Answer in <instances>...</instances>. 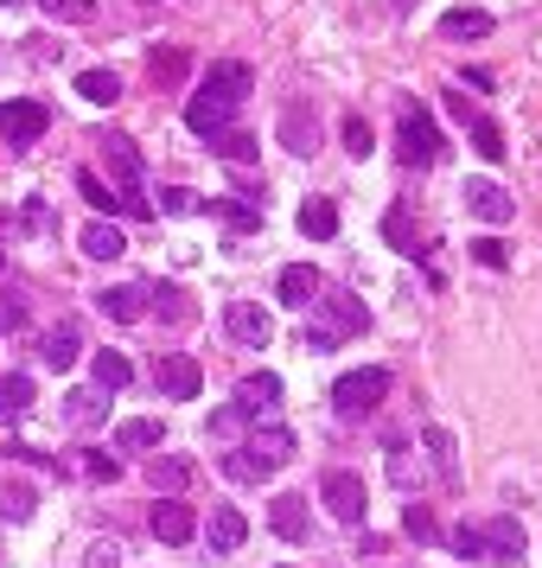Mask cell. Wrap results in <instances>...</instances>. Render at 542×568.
Masks as SVG:
<instances>
[{"label": "cell", "mask_w": 542, "mask_h": 568, "mask_svg": "<svg viewBox=\"0 0 542 568\" xmlns=\"http://www.w3.org/2000/svg\"><path fill=\"white\" fill-rule=\"evenodd\" d=\"M389 384H396V377H389L384 364H364V371H345V377L333 384V409L345 415V422H364V415H370V409H377V403L389 396Z\"/></svg>", "instance_id": "obj_1"}, {"label": "cell", "mask_w": 542, "mask_h": 568, "mask_svg": "<svg viewBox=\"0 0 542 568\" xmlns=\"http://www.w3.org/2000/svg\"><path fill=\"white\" fill-rule=\"evenodd\" d=\"M396 154H402V166H434L440 160V129L421 103H402V115H396Z\"/></svg>", "instance_id": "obj_2"}, {"label": "cell", "mask_w": 542, "mask_h": 568, "mask_svg": "<svg viewBox=\"0 0 542 568\" xmlns=\"http://www.w3.org/2000/svg\"><path fill=\"white\" fill-rule=\"evenodd\" d=\"M52 129V109L32 103V97H13V103H0V141L7 148H32V141H45Z\"/></svg>", "instance_id": "obj_3"}, {"label": "cell", "mask_w": 542, "mask_h": 568, "mask_svg": "<svg viewBox=\"0 0 542 568\" xmlns=\"http://www.w3.org/2000/svg\"><path fill=\"white\" fill-rule=\"evenodd\" d=\"M319 498H326V511H333L338 524H364V505H370V498H364V479L351 466H333L326 486H319Z\"/></svg>", "instance_id": "obj_4"}, {"label": "cell", "mask_w": 542, "mask_h": 568, "mask_svg": "<svg viewBox=\"0 0 542 568\" xmlns=\"http://www.w3.org/2000/svg\"><path fill=\"white\" fill-rule=\"evenodd\" d=\"M96 148H103V166L115 173V185H122V192H141V173H147V166H141V148H134V134L103 129V134H96Z\"/></svg>", "instance_id": "obj_5"}, {"label": "cell", "mask_w": 542, "mask_h": 568, "mask_svg": "<svg viewBox=\"0 0 542 568\" xmlns=\"http://www.w3.org/2000/svg\"><path fill=\"white\" fill-rule=\"evenodd\" d=\"M78 192L90 199L96 211H122V217H154V199H141V192H109L103 173H90V166H78Z\"/></svg>", "instance_id": "obj_6"}, {"label": "cell", "mask_w": 542, "mask_h": 568, "mask_svg": "<svg viewBox=\"0 0 542 568\" xmlns=\"http://www.w3.org/2000/svg\"><path fill=\"white\" fill-rule=\"evenodd\" d=\"M319 307H326V333L333 338H358L364 326H370V313H364V301L358 294H345V287H319Z\"/></svg>", "instance_id": "obj_7"}, {"label": "cell", "mask_w": 542, "mask_h": 568, "mask_svg": "<svg viewBox=\"0 0 542 568\" xmlns=\"http://www.w3.org/2000/svg\"><path fill=\"white\" fill-rule=\"evenodd\" d=\"M460 199H466V211H472L479 224H511V217H517V199L498 180H466Z\"/></svg>", "instance_id": "obj_8"}, {"label": "cell", "mask_w": 542, "mask_h": 568, "mask_svg": "<svg viewBox=\"0 0 542 568\" xmlns=\"http://www.w3.org/2000/svg\"><path fill=\"white\" fill-rule=\"evenodd\" d=\"M224 333L236 338V345H268V338H275V313L268 307H256V301H231V307H224Z\"/></svg>", "instance_id": "obj_9"}, {"label": "cell", "mask_w": 542, "mask_h": 568, "mask_svg": "<svg viewBox=\"0 0 542 568\" xmlns=\"http://www.w3.org/2000/svg\"><path fill=\"white\" fill-rule=\"evenodd\" d=\"M243 454H249V460H256L262 473H282V466L294 460V454H300V440L287 435L282 422H268V428H256V435H249V447H243Z\"/></svg>", "instance_id": "obj_10"}, {"label": "cell", "mask_w": 542, "mask_h": 568, "mask_svg": "<svg viewBox=\"0 0 542 568\" xmlns=\"http://www.w3.org/2000/svg\"><path fill=\"white\" fill-rule=\"evenodd\" d=\"M154 384L166 389V396H180V403H192V396L205 389V371H198V358H185V352H166V358L154 364Z\"/></svg>", "instance_id": "obj_11"}, {"label": "cell", "mask_w": 542, "mask_h": 568, "mask_svg": "<svg viewBox=\"0 0 542 568\" xmlns=\"http://www.w3.org/2000/svg\"><path fill=\"white\" fill-rule=\"evenodd\" d=\"M236 409H243V415H249V422L262 428V415L282 409V377H275V371H256V377H243V384H236Z\"/></svg>", "instance_id": "obj_12"}, {"label": "cell", "mask_w": 542, "mask_h": 568, "mask_svg": "<svg viewBox=\"0 0 542 568\" xmlns=\"http://www.w3.org/2000/svg\"><path fill=\"white\" fill-rule=\"evenodd\" d=\"M147 524H154V537L173 542V549L198 537V517H192V505H185V498H154V517H147Z\"/></svg>", "instance_id": "obj_13"}, {"label": "cell", "mask_w": 542, "mask_h": 568, "mask_svg": "<svg viewBox=\"0 0 542 568\" xmlns=\"http://www.w3.org/2000/svg\"><path fill=\"white\" fill-rule=\"evenodd\" d=\"M205 90H211V97H224V103L243 109V97L256 90V71H249L243 58H224V64H211V71H205Z\"/></svg>", "instance_id": "obj_14"}, {"label": "cell", "mask_w": 542, "mask_h": 568, "mask_svg": "<svg viewBox=\"0 0 542 568\" xmlns=\"http://www.w3.org/2000/svg\"><path fill=\"white\" fill-rule=\"evenodd\" d=\"M96 307L115 320V326H134V320H147V282H122V287H103L96 294Z\"/></svg>", "instance_id": "obj_15"}, {"label": "cell", "mask_w": 542, "mask_h": 568, "mask_svg": "<svg viewBox=\"0 0 542 568\" xmlns=\"http://www.w3.org/2000/svg\"><path fill=\"white\" fill-rule=\"evenodd\" d=\"M231 115H236V103H224V97H211V90H198V97H192V103H185V129L192 134H224L231 129Z\"/></svg>", "instance_id": "obj_16"}, {"label": "cell", "mask_w": 542, "mask_h": 568, "mask_svg": "<svg viewBox=\"0 0 542 568\" xmlns=\"http://www.w3.org/2000/svg\"><path fill=\"white\" fill-rule=\"evenodd\" d=\"M39 358L52 364V371H71V364L83 358V326L78 320H58L52 333L39 338Z\"/></svg>", "instance_id": "obj_17"}, {"label": "cell", "mask_w": 542, "mask_h": 568, "mask_svg": "<svg viewBox=\"0 0 542 568\" xmlns=\"http://www.w3.org/2000/svg\"><path fill=\"white\" fill-rule=\"evenodd\" d=\"M319 268L313 262H287L282 275H275V294H282V307H307V301H319Z\"/></svg>", "instance_id": "obj_18"}, {"label": "cell", "mask_w": 542, "mask_h": 568, "mask_svg": "<svg viewBox=\"0 0 542 568\" xmlns=\"http://www.w3.org/2000/svg\"><path fill=\"white\" fill-rule=\"evenodd\" d=\"M282 141H287V154L307 160L313 148H319V115H313L307 103H287L282 109Z\"/></svg>", "instance_id": "obj_19"}, {"label": "cell", "mask_w": 542, "mask_h": 568, "mask_svg": "<svg viewBox=\"0 0 542 568\" xmlns=\"http://www.w3.org/2000/svg\"><path fill=\"white\" fill-rule=\"evenodd\" d=\"M479 537H485V562H523V524L517 517H491Z\"/></svg>", "instance_id": "obj_20"}, {"label": "cell", "mask_w": 542, "mask_h": 568, "mask_svg": "<svg viewBox=\"0 0 542 568\" xmlns=\"http://www.w3.org/2000/svg\"><path fill=\"white\" fill-rule=\"evenodd\" d=\"M268 524H275V537L307 542V498H300V491H282V498H268Z\"/></svg>", "instance_id": "obj_21"}, {"label": "cell", "mask_w": 542, "mask_h": 568, "mask_svg": "<svg viewBox=\"0 0 542 568\" xmlns=\"http://www.w3.org/2000/svg\"><path fill=\"white\" fill-rule=\"evenodd\" d=\"M205 537H211V556H231V549H243V537H249V524H243V511L236 505H217L205 524Z\"/></svg>", "instance_id": "obj_22"}, {"label": "cell", "mask_w": 542, "mask_h": 568, "mask_svg": "<svg viewBox=\"0 0 542 568\" xmlns=\"http://www.w3.org/2000/svg\"><path fill=\"white\" fill-rule=\"evenodd\" d=\"M147 486H154L160 498H180V491L192 486V460H180V454H154V460H147Z\"/></svg>", "instance_id": "obj_23"}, {"label": "cell", "mask_w": 542, "mask_h": 568, "mask_svg": "<svg viewBox=\"0 0 542 568\" xmlns=\"http://www.w3.org/2000/svg\"><path fill=\"white\" fill-rule=\"evenodd\" d=\"M421 447H428V460H434V479H440V486H460V447H453V435H447L440 422L421 435Z\"/></svg>", "instance_id": "obj_24"}, {"label": "cell", "mask_w": 542, "mask_h": 568, "mask_svg": "<svg viewBox=\"0 0 542 568\" xmlns=\"http://www.w3.org/2000/svg\"><path fill=\"white\" fill-rule=\"evenodd\" d=\"M485 32H491L485 7H453V13H440V39H453V45H466V39H485Z\"/></svg>", "instance_id": "obj_25"}, {"label": "cell", "mask_w": 542, "mask_h": 568, "mask_svg": "<svg viewBox=\"0 0 542 568\" xmlns=\"http://www.w3.org/2000/svg\"><path fill=\"white\" fill-rule=\"evenodd\" d=\"M64 422H71V428H96V422H109V396L103 389H71V396H64Z\"/></svg>", "instance_id": "obj_26"}, {"label": "cell", "mask_w": 542, "mask_h": 568, "mask_svg": "<svg viewBox=\"0 0 542 568\" xmlns=\"http://www.w3.org/2000/svg\"><path fill=\"white\" fill-rule=\"evenodd\" d=\"M211 154L231 160V166H249V160H262V141L243 129H224V134H211Z\"/></svg>", "instance_id": "obj_27"}, {"label": "cell", "mask_w": 542, "mask_h": 568, "mask_svg": "<svg viewBox=\"0 0 542 568\" xmlns=\"http://www.w3.org/2000/svg\"><path fill=\"white\" fill-rule=\"evenodd\" d=\"M205 211L217 217V224H231L236 236L262 231V211H256V205H243V199H205Z\"/></svg>", "instance_id": "obj_28"}, {"label": "cell", "mask_w": 542, "mask_h": 568, "mask_svg": "<svg viewBox=\"0 0 542 568\" xmlns=\"http://www.w3.org/2000/svg\"><path fill=\"white\" fill-rule=\"evenodd\" d=\"M300 231H307L313 243H333L338 236V205L333 199H307V205H300Z\"/></svg>", "instance_id": "obj_29"}, {"label": "cell", "mask_w": 542, "mask_h": 568, "mask_svg": "<svg viewBox=\"0 0 542 568\" xmlns=\"http://www.w3.org/2000/svg\"><path fill=\"white\" fill-rule=\"evenodd\" d=\"M122 250H129V236L115 231V224H103V217L83 231V256H90V262H115Z\"/></svg>", "instance_id": "obj_30"}, {"label": "cell", "mask_w": 542, "mask_h": 568, "mask_svg": "<svg viewBox=\"0 0 542 568\" xmlns=\"http://www.w3.org/2000/svg\"><path fill=\"white\" fill-rule=\"evenodd\" d=\"M27 409H32V377H27V371L0 377V422H20Z\"/></svg>", "instance_id": "obj_31"}, {"label": "cell", "mask_w": 542, "mask_h": 568, "mask_svg": "<svg viewBox=\"0 0 542 568\" xmlns=\"http://www.w3.org/2000/svg\"><path fill=\"white\" fill-rule=\"evenodd\" d=\"M185 71H192V58H185V52H173V45L147 58V78H154V90H180V83H185Z\"/></svg>", "instance_id": "obj_32"}, {"label": "cell", "mask_w": 542, "mask_h": 568, "mask_svg": "<svg viewBox=\"0 0 542 568\" xmlns=\"http://www.w3.org/2000/svg\"><path fill=\"white\" fill-rule=\"evenodd\" d=\"M160 440H166V428H160L154 415H134V422L115 428V447H134V454H147V447H160Z\"/></svg>", "instance_id": "obj_33"}, {"label": "cell", "mask_w": 542, "mask_h": 568, "mask_svg": "<svg viewBox=\"0 0 542 568\" xmlns=\"http://www.w3.org/2000/svg\"><path fill=\"white\" fill-rule=\"evenodd\" d=\"M90 371H96V389H129V377H134V364L122 352H109V345L90 358Z\"/></svg>", "instance_id": "obj_34"}, {"label": "cell", "mask_w": 542, "mask_h": 568, "mask_svg": "<svg viewBox=\"0 0 542 568\" xmlns=\"http://www.w3.org/2000/svg\"><path fill=\"white\" fill-rule=\"evenodd\" d=\"M32 511H39V491L20 486V479H7V486H0V517H7V524H27Z\"/></svg>", "instance_id": "obj_35"}, {"label": "cell", "mask_w": 542, "mask_h": 568, "mask_svg": "<svg viewBox=\"0 0 542 568\" xmlns=\"http://www.w3.org/2000/svg\"><path fill=\"white\" fill-rule=\"evenodd\" d=\"M147 313H160L166 326H185L192 320V301H185L180 287H147Z\"/></svg>", "instance_id": "obj_36"}, {"label": "cell", "mask_w": 542, "mask_h": 568, "mask_svg": "<svg viewBox=\"0 0 542 568\" xmlns=\"http://www.w3.org/2000/svg\"><path fill=\"white\" fill-rule=\"evenodd\" d=\"M78 97H83V103H96V109H109L115 97H122V78H115V71H83Z\"/></svg>", "instance_id": "obj_37"}, {"label": "cell", "mask_w": 542, "mask_h": 568, "mask_svg": "<svg viewBox=\"0 0 542 568\" xmlns=\"http://www.w3.org/2000/svg\"><path fill=\"white\" fill-rule=\"evenodd\" d=\"M472 148L485 160H504V129H498L491 115H472Z\"/></svg>", "instance_id": "obj_38"}, {"label": "cell", "mask_w": 542, "mask_h": 568, "mask_svg": "<svg viewBox=\"0 0 542 568\" xmlns=\"http://www.w3.org/2000/svg\"><path fill=\"white\" fill-rule=\"evenodd\" d=\"M154 211H166V217H192V211H205V199L185 192V185H166V192L154 199Z\"/></svg>", "instance_id": "obj_39"}, {"label": "cell", "mask_w": 542, "mask_h": 568, "mask_svg": "<svg viewBox=\"0 0 542 568\" xmlns=\"http://www.w3.org/2000/svg\"><path fill=\"white\" fill-rule=\"evenodd\" d=\"M39 7H45L52 20H64V27H83V20L96 13V0H39Z\"/></svg>", "instance_id": "obj_40"}, {"label": "cell", "mask_w": 542, "mask_h": 568, "mask_svg": "<svg viewBox=\"0 0 542 568\" xmlns=\"http://www.w3.org/2000/svg\"><path fill=\"white\" fill-rule=\"evenodd\" d=\"M402 530H409L415 542H434L440 537V524H434V511H428V505H409V511H402Z\"/></svg>", "instance_id": "obj_41"}, {"label": "cell", "mask_w": 542, "mask_h": 568, "mask_svg": "<svg viewBox=\"0 0 542 568\" xmlns=\"http://www.w3.org/2000/svg\"><path fill=\"white\" fill-rule=\"evenodd\" d=\"M224 473H231L236 486H256V479H268V473H262L249 454H243V447H231V454H224Z\"/></svg>", "instance_id": "obj_42"}, {"label": "cell", "mask_w": 542, "mask_h": 568, "mask_svg": "<svg viewBox=\"0 0 542 568\" xmlns=\"http://www.w3.org/2000/svg\"><path fill=\"white\" fill-rule=\"evenodd\" d=\"M345 148H351V160H370L377 134H370V122H364V115H351V122H345Z\"/></svg>", "instance_id": "obj_43"}, {"label": "cell", "mask_w": 542, "mask_h": 568, "mask_svg": "<svg viewBox=\"0 0 542 568\" xmlns=\"http://www.w3.org/2000/svg\"><path fill=\"white\" fill-rule=\"evenodd\" d=\"M20 326H27V294L0 287V333H20Z\"/></svg>", "instance_id": "obj_44"}, {"label": "cell", "mask_w": 542, "mask_h": 568, "mask_svg": "<svg viewBox=\"0 0 542 568\" xmlns=\"http://www.w3.org/2000/svg\"><path fill=\"white\" fill-rule=\"evenodd\" d=\"M447 542H453V556H460V562H485V537H479V530H466V524H460Z\"/></svg>", "instance_id": "obj_45"}, {"label": "cell", "mask_w": 542, "mask_h": 568, "mask_svg": "<svg viewBox=\"0 0 542 568\" xmlns=\"http://www.w3.org/2000/svg\"><path fill=\"white\" fill-rule=\"evenodd\" d=\"M20 224H27V231H39V236H45V231H58V211L45 205V199H27V211H20Z\"/></svg>", "instance_id": "obj_46"}, {"label": "cell", "mask_w": 542, "mask_h": 568, "mask_svg": "<svg viewBox=\"0 0 542 568\" xmlns=\"http://www.w3.org/2000/svg\"><path fill=\"white\" fill-rule=\"evenodd\" d=\"M472 256L485 262V268H504V262H511V250H504L498 236H479V243H472Z\"/></svg>", "instance_id": "obj_47"}, {"label": "cell", "mask_w": 542, "mask_h": 568, "mask_svg": "<svg viewBox=\"0 0 542 568\" xmlns=\"http://www.w3.org/2000/svg\"><path fill=\"white\" fill-rule=\"evenodd\" d=\"M243 422H249V415L236 409V403H224V409H211V435H236Z\"/></svg>", "instance_id": "obj_48"}, {"label": "cell", "mask_w": 542, "mask_h": 568, "mask_svg": "<svg viewBox=\"0 0 542 568\" xmlns=\"http://www.w3.org/2000/svg\"><path fill=\"white\" fill-rule=\"evenodd\" d=\"M83 568H122V549L115 542H90L83 549Z\"/></svg>", "instance_id": "obj_49"}, {"label": "cell", "mask_w": 542, "mask_h": 568, "mask_svg": "<svg viewBox=\"0 0 542 568\" xmlns=\"http://www.w3.org/2000/svg\"><path fill=\"white\" fill-rule=\"evenodd\" d=\"M300 345H307L313 358H326V352H338V338L326 333V326H313V320H307V333H300Z\"/></svg>", "instance_id": "obj_50"}, {"label": "cell", "mask_w": 542, "mask_h": 568, "mask_svg": "<svg viewBox=\"0 0 542 568\" xmlns=\"http://www.w3.org/2000/svg\"><path fill=\"white\" fill-rule=\"evenodd\" d=\"M83 466H90V479H109V486L122 479V460H109V454H83Z\"/></svg>", "instance_id": "obj_51"}, {"label": "cell", "mask_w": 542, "mask_h": 568, "mask_svg": "<svg viewBox=\"0 0 542 568\" xmlns=\"http://www.w3.org/2000/svg\"><path fill=\"white\" fill-rule=\"evenodd\" d=\"M0 7H20V0H0Z\"/></svg>", "instance_id": "obj_52"}, {"label": "cell", "mask_w": 542, "mask_h": 568, "mask_svg": "<svg viewBox=\"0 0 542 568\" xmlns=\"http://www.w3.org/2000/svg\"><path fill=\"white\" fill-rule=\"evenodd\" d=\"M141 7H154V0H141Z\"/></svg>", "instance_id": "obj_53"}, {"label": "cell", "mask_w": 542, "mask_h": 568, "mask_svg": "<svg viewBox=\"0 0 542 568\" xmlns=\"http://www.w3.org/2000/svg\"><path fill=\"white\" fill-rule=\"evenodd\" d=\"M0 268H7V256H0Z\"/></svg>", "instance_id": "obj_54"}]
</instances>
